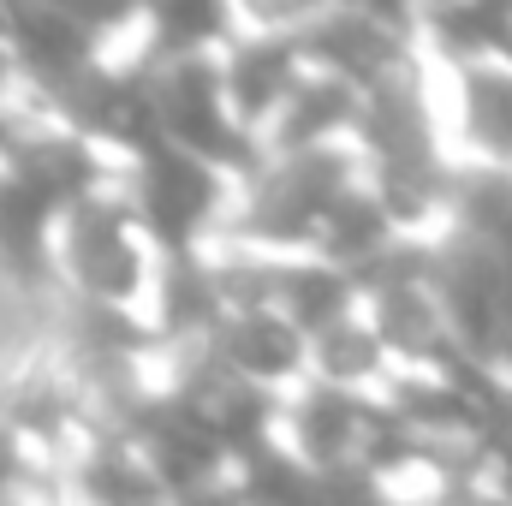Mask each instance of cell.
Segmentation results:
<instances>
[{
  "label": "cell",
  "mask_w": 512,
  "mask_h": 506,
  "mask_svg": "<svg viewBox=\"0 0 512 506\" xmlns=\"http://www.w3.org/2000/svg\"><path fill=\"white\" fill-rule=\"evenodd\" d=\"M203 334L233 370L262 381L268 393H292L298 381H310V328H298L280 304H227Z\"/></svg>",
  "instance_id": "obj_5"
},
{
  "label": "cell",
  "mask_w": 512,
  "mask_h": 506,
  "mask_svg": "<svg viewBox=\"0 0 512 506\" xmlns=\"http://www.w3.org/2000/svg\"><path fill=\"white\" fill-rule=\"evenodd\" d=\"M304 72H310V60H304L298 30H239V36L221 48L227 102H233V114L251 126V137L274 120V108L298 90Z\"/></svg>",
  "instance_id": "obj_6"
},
{
  "label": "cell",
  "mask_w": 512,
  "mask_h": 506,
  "mask_svg": "<svg viewBox=\"0 0 512 506\" xmlns=\"http://www.w3.org/2000/svg\"><path fill=\"white\" fill-rule=\"evenodd\" d=\"M18 96H24V66H18V54H12V36L0 30V114H6Z\"/></svg>",
  "instance_id": "obj_11"
},
{
  "label": "cell",
  "mask_w": 512,
  "mask_h": 506,
  "mask_svg": "<svg viewBox=\"0 0 512 506\" xmlns=\"http://www.w3.org/2000/svg\"><path fill=\"white\" fill-rule=\"evenodd\" d=\"M54 221H60V203H54L36 179H24V173L0 155V256L48 268Z\"/></svg>",
  "instance_id": "obj_9"
},
{
  "label": "cell",
  "mask_w": 512,
  "mask_h": 506,
  "mask_svg": "<svg viewBox=\"0 0 512 506\" xmlns=\"http://www.w3.org/2000/svg\"><path fill=\"white\" fill-rule=\"evenodd\" d=\"M310 376L334 381V387H352V393H370V399H387L393 381H399V358L382 340L370 304L334 316L328 328L310 334Z\"/></svg>",
  "instance_id": "obj_7"
},
{
  "label": "cell",
  "mask_w": 512,
  "mask_h": 506,
  "mask_svg": "<svg viewBox=\"0 0 512 506\" xmlns=\"http://www.w3.org/2000/svg\"><path fill=\"white\" fill-rule=\"evenodd\" d=\"M233 36H239L233 0H149L143 6V42H149V54L227 48Z\"/></svg>",
  "instance_id": "obj_10"
},
{
  "label": "cell",
  "mask_w": 512,
  "mask_h": 506,
  "mask_svg": "<svg viewBox=\"0 0 512 506\" xmlns=\"http://www.w3.org/2000/svg\"><path fill=\"white\" fill-rule=\"evenodd\" d=\"M167 245L149 233V221L137 215L126 191V173L84 191L78 203L60 209L54 221V245L48 268L54 280L102 310H126L137 322H149L161 334V280H167Z\"/></svg>",
  "instance_id": "obj_1"
},
{
  "label": "cell",
  "mask_w": 512,
  "mask_h": 506,
  "mask_svg": "<svg viewBox=\"0 0 512 506\" xmlns=\"http://www.w3.org/2000/svg\"><path fill=\"white\" fill-rule=\"evenodd\" d=\"M429 102L459 167H512V54H423Z\"/></svg>",
  "instance_id": "obj_3"
},
{
  "label": "cell",
  "mask_w": 512,
  "mask_h": 506,
  "mask_svg": "<svg viewBox=\"0 0 512 506\" xmlns=\"http://www.w3.org/2000/svg\"><path fill=\"white\" fill-rule=\"evenodd\" d=\"M370 417H376V399L370 393H352V387H334V381L310 376V381H298L292 393H280L274 441L292 447L316 471V489H322V477L364 465Z\"/></svg>",
  "instance_id": "obj_4"
},
{
  "label": "cell",
  "mask_w": 512,
  "mask_h": 506,
  "mask_svg": "<svg viewBox=\"0 0 512 506\" xmlns=\"http://www.w3.org/2000/svg\"><path fill=\"white\" fill-rule=\"evenodd\" d=\"M268 304H280L298 328L316 334L334 316H346V310L364 304V274L346 268V262H334L316 245H298V251L274 256V292H268Z\"/></svg>",
  "instance_id": "obj_8"
},
{
  "label": "cell",
  "mask_w": 512,
  "mask_h": 506,
  "mask_svg": "<svg viewBox=\"0 0 512 506\" xmlns=\"http://www.w3.org/2000/svg\"><path fill=\"white\" fill-rule=\"evenodd\" d=\"M233 185H239L233 167H221L173 137H161L155 149L126 161L131 203L167 251H197L203 239H215L233 215Z\"/></svg>",
  "instance_id": "obj_2"
}]
</instances>
